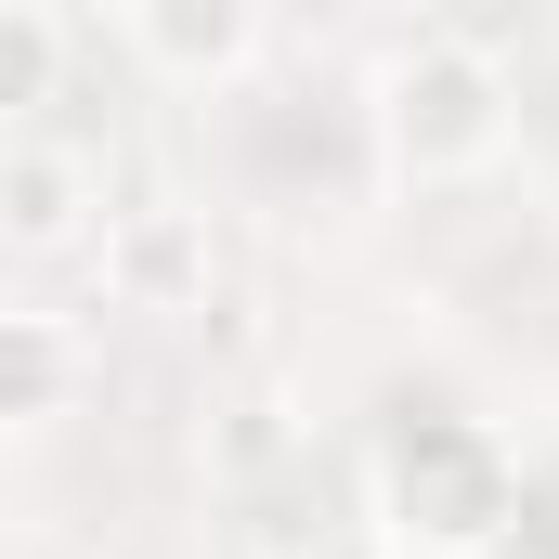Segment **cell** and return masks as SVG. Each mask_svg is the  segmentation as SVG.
I'll use <instances>...</instances> for the list:
<instances>
[{
  "instance_id": "1",
  "label": "cell",
  "mask_w": 559,
  "mask_h": 559,
  "mask_svg": "<svg viewBox=\"0 0 559 559\" xmlns=\"http://www.w3.org/2000/svg\"><path fill=\"white\" fill-rule=\"evenodd\" d=\"M378 143H391L404 182H468V169H495V156H508V66L429 26L417 52L378 66Z\"/></svg>"
},
{
  "instance_id": "2",
  "label": "cell",
  "mask_w": 559,
  "mask_h": 559,
  "mask_svg": "<svg viewBox=\"0 0 559 559\" xmlns=\"http://www.w3.org/2000/svg\"><path fill=\"white\" fill-rule=\"evenodd\" d=\"M92 235H105V169H92L79 143H52L39 118L0 131V248H13V261H66V248H92Z\"/></svg>"
},
{
  "instance_id": "3",
  "label": "cell",
  "mask_w": 559,
  "mask_h": 559,
  "mask_svg": "<svg viewBox=\"0 0 559 559\" xmlns=\"http://www.w3.org/2000/svg\"><path fill=\"white\" fill-rule=\"evenodd\" d=\"M92 248H105V299H118V312H209V274H222V248H209V209H182V195H143V209H118Z\"/></svg>"
},
{
  "instance_id": "4",
  "label": "cell",
  "mask_w": 559,
  "mask_h": 559,
  "mask_svg": "<svg viewBox=\"0 0 559 559\" xmlns=\"http://www.w3.org/2000/svg\"><path fill=\"white\" fill-rule=\"evenodd\" d=\"M118 26H131V52L169 79V92H235V79L261 66L274 0H131Z\"/></svg>"
},
{
  "instance_id": "5",
  "label": "cell",
  "mask_w": 559,
  "mask_h": 559,
  "mask_svg": "<svg viewBox=\"0 0 559 559\" xmlns=\"http://www.w3.org/2000/svg\"><path fill=\"white\" fill-rule=\"evenodd\" d=\"M52 79H66V26H52V0H0V131H26V118L52 105Z\"/></svg>"
},
{
  "instance_id": "6",
  "label": "cell",
  "mask_w": 559,
  "mask_h": 559,
  "mask_svg": "<svg viewBox=\"0 0 559 559\" xmlns=\"http://www.w3.org/2000/svg\"><path fill=\"white\" fill-rule=\"evenodd\" d=\"M0 378L52 391V378H66V338H52V325H13V338H0Z\"/></svg>"
}]
</instances>
